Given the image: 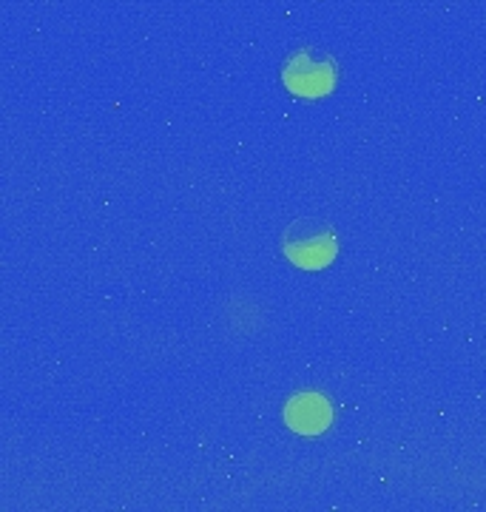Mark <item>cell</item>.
Returning a JSON list of instances; mask_svg holds the SVG:
<instances>
[{
  "mask_svg": "<svg viewBox=\"0 0 486 512\" xmlns=\"http://www.w3.org/2000/svg\"><path fill=\"white\" fill-rule=\"evenodd\" d=\"M282 80L299 97H322L336 83V66L333 60H316L310 52H299L285 63Z\"/></svg>",
  "mask_w": 486,
  "mask_h": 512,
  "instance_id": "obj_2",
  "label": "cell"
},
{
  "mask_svg": "<svg viewBox=\"0 0 486 512\" xmlns=\"http://www.w3.org/2000/svg\"><path fill=\"white\" fill-rule=\"evenodd\" d=\"M288 424L296 433H305V436H316L322 433L324 427L330 424V404L324 402L322 396L316 393H299L293 402L288 404Z\"/></svg>",
  "mask_w": 486,
  "mask_h": 512,
  "instance_id": "obj_3",
  "label": "cell"
},
{
  "mask_svg": "<svg viewBox=\"0 0 486 512\" xmlns=\"http://www.w3.org/2000/svg\"><path fill=\"white\" fill-rule=\"evenodd\" d=\"M282 251L302 271L327 268L339 254V239L330 222L319 217H299L282 234Z\"/></svg>",
  "mask_w": 486,
  "mask_h": 512,
  "instance_id": "obj_1",
  "label": "cell"
}]
</instances>
